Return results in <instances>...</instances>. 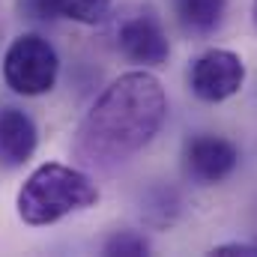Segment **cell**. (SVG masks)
<instances>
[{"label":"cell","mask_w":257,"mask_h":257,"mask_svg":"<svg viewBox=\"0 0 257 257\" xmlns=\"http://www.w3.org/2000/svg\"><path fill=\"white\" fill-rule=\"evenodd\" d=\"M168 120V93L162 81L135 69L120 75L93 102L75 132V156L99 171H111L141 153Z\"/></svg>","instance_id":"cell-1"},{"label":"cell","mask_w":257,"mask_h":257,"mask_svg":"<svg viewBox=\"0 0 257 257\" xmlns=\"http://www.w3.org/2000/svg\"><path fill=\"white\" fill-rule=\"evenodd\" d=\"M96 200H99V189L84 171L60 162H48L39 165L21 183L15 194V209L24 224L45 227L72 212H84L96 206Z\"/></svg>","instance_id":"cell-2"},{"label":"cell","mask_w":257,"mask_h":257,"mask_svg":"<svg viewBox=\"0 0 257 257\" xmlns=\"http://www.w3.org/2000/svg\"><path fill=\"white\" fill-rule=\"evenodd\" d=\"M60 57L48 39L39 33H21L9 42L3 54V81L18 96H42L54 90Z\"/></svg>","instance_id":"cell-3"},{"label":"cell","mask_w":257,"mask_h":257,"mask_svg":"<svg viewBox=\"0 0 257 257\" xmlns=\"http://www.w3.org/2000/svg\"><path fill=\"white\" fill-rule=\"evenodd\" d=\"M245 84V63L227 48H212L200 54L189 69V87L200 102H224L236 96Z\"/></svg>","instance_id":"cell-4"},{"label":"cell","mask_w":257,"mask_h":257,"mask_svg":"<svg viewBox=\"0 0 257 257\" xmlns=\"http://www.w3.org/2000/svg\"><path fill=\"white\" fill-rule=\"evenodd\" d=\"M117 45L132 63L162 66L171 54V42L156 15H132L117 33Z\"/></svg>","instance_id":"cell-5"},{"label":"cell","mask_w":257,"mask_h":257,"mask_svg":"<svg viewBox=\"0 0 257 257\" xmlns=\"http://www.w3.org/2000/svg\"><path fill=\"white\" fill-rule=\"evenodd\" d=\"M186 165H189V174L194 180H200V183H221L239 165V153L224 138L200 135L186 150Z\"/></svg>","instance_id":"cell-6"},{"label":"cell","mask_w":257,"mask_h":257,"mask_svg":"<svg viewBox=\"0 0 257 257\" xmlns=\"http://www.w3.org/2000/svg\"><path fill=\"white\" fill-rule=\"evenodd\" d=\"M39 144V132L30 114L18 108H0V168H21Z\"/></svg>","instance_id":"cell-7"},{"label":"cell","mask_w":257,"mask_h":257,"mask_svg":"<svg viewBox=\"0 0 257 257\" xmlns=\"http://www.w3.org/2000/svg\"><path fill=\"white\" fill-rule=\"evenodd\" d=\"M33 18H69L78 24H96L108 15L111 0H21Z\"/></svg>","instance_id":"cell-8"},{"label":"cell","mask_w":257,"mask_h":257,"mask_svg":"<svg viewBox=\"0 0 257 257\" xmlns=\"http://www.w3.org/2000/svg\"><path fill=\"white\" fill-rule=\"evenodd\" d=\"M174 9H177L186 30L209 33V30H215L221 24L227 0H174Z\"/></svg>","instance_id":"cell-9"},{"label":"cell","mask_w":257,"mask_h":257,"mask_svg":"<svg viewBox=\"0 0 257 257\" xmlns=\"http://www.w3.org/2000/svg\"><path fill=\"white\" fill-rule=\"evenodd\" d=\"M150 251V242L138 233H117L105 242V254H126V257H138V254H147Z\"/></svg>","instance_id":"cell-10"},{"label":"cell","mask_w":257,"mask_h":257,"mask_svg":"<svg viewBox=\"0 0 257 257\" xmlns=\"http://www.w3.org/2000/svg\"><path fill=\"white\" fill-rule=\"evenodd\" d=\"M251 18H254V27H257V0L251 3Z\"/></svg>","instance_id":"cell-11"}]
</instances>
